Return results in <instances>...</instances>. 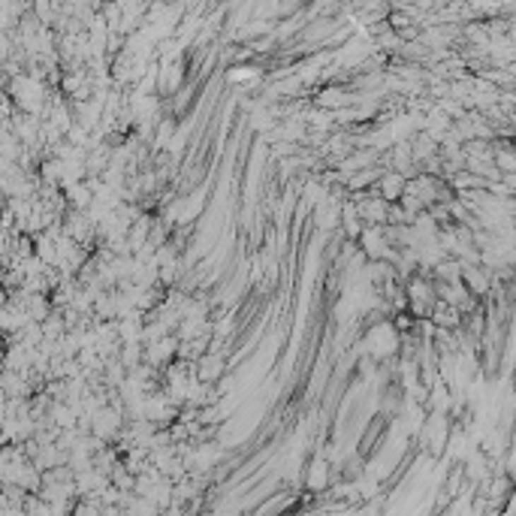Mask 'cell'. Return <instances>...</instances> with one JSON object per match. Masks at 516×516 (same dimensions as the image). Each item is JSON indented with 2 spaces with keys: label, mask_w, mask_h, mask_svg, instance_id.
I'll return each mask as SVG.
<instances>
[{
  "label": "cell",
  "mask_w": 516,
  "mask_h": 516,
  "mask_svg": "<svg viewBox=\"0 0 516 516\" xmlns=\"http://www.w3.org/2000/svg\"><path fill=\"white\" fill-rule=\"evenodd\" d=\"M363 221H372V223H387V199H363L360 206H356Z\"/></svg>",
  "instance_id": "cell-4"
},
{
  "label": "cell",
  "mask_w": 516,
  "mask_h": 516,
  "mask_svg": "<svg viewBox=\"0 0 516 516\" xmlns=\"http://www.w3.org/2000/svg\"><path fill=\"white\" fill-rule=\"evenodd\" d=\"M462 281H465V287L471 290V293H486L489 284H492V278L477 263H471V266L462 263Z\"/></svg>",
  "instance_id": "cell-1"
},
{
  "label": "cell",
  "mask_w": 516,
  "mask_h": 516,
  "mask_svg": "<svg viewBox=\"0 0 516 516\" xmlns=\"http://www.w3.org/2000/svg\"><path fill=\"white\" fill-rule=\"evenodd\" d=\"M308 483H311V489H320L323 483H327V462H314L311 465V477H308Z\"/></svg>",
  "instance_id": "cell-6"
},
{
  "label": "cell",
  "mask_w": 516,
  "mask_h": 516,
  "mask_svg": "<svg viewBox=\"0 0 516 516\" xmlns=\"http://www.w3.org/2000/svg\"><path fill=\"white\" fill-rule=\"evenodd\" d=\"M492 166H496L498 172H504V175H510L513 170H516V160H513V154L504 148V151H498L496 157H492Z\"/></svg>",
  "instance_id": "cell-5"
},
{
  "label": "cell",
  "mask_w": 516,
  "mask_h": 516,
  "mask_svg": "<svg viewBox=\"0 0 516 516\" xmlns=\"http://www.w3.org/2000/svg\"><path fill=\"white\" fill-rule=\"evenodd\" d=\"M121 429V414L118 411H97L94 414V432L100 438H109Z\"/></svg>",
  "instance_id": "cell-3"
},
{
  "label": "cell",
  "mask_w": 516,
  "mask_h": 516,
  "mask_svg": "<svg viewBox=\"0 0 516 516\" xmlns=\"http://www.w3.org/2000/svg\"><path fill=\"white\" fill-rule=\"evenodd\" d=\"M377 184H380V199L392 203V199H399L401 190H405V178H401V172H384L377 178Z\"/></svg>",
  "instance_id": "cell-2"
}]
</instances>
